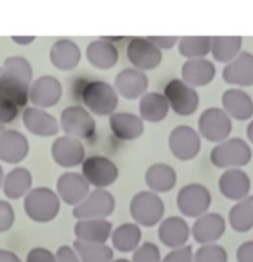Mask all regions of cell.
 Masks as SVG:
<instances>
[{
    "label": "cell",
    "mask_w": 253,
    "mask_h": 262,
    "mask_svg": "<svg viewBox=\"0 0 253 262\" xmlns=\"http://www.w3.org/2000/svg\"><path fill=\"white\" fill-rule=\"evenodd\" d=\"M33 75V68L28 59L22 56L8 57L0 72V93L17 108H22L29 102Z\"/></svg>",
    "instance_id": "1"
},
{
    "label": "cell",
    "mask_w": 253,
    "mask_h": 262,
    "mask_svg": "<svg viewBox=\"0 0 253 262\" xmlns=\"http://www.w3.org/2000/svg\"><path fill=\"white\" fill-rule=\"evenodd\" d=\"M80 95L86 110L100 117L112 116L118 107V92L114 86L106 81H87Z\"/></svg>",
    "instance_id": "2"
},
{
    "label": "cell",
    "mask_w": 253,
    "mask_h": 262,
    "mask_svg": "<svg viewBox=\"0 0 253 262\" xmlns=\"http://www.w3.org/2000/svg\"><path fill=\"white\" fill-rule=\"evenodd\" d=\"M211 163L221 169H234L245 167L252 159V149L245 139L228 138L212 148L210 153Z\"/></svg>",
    "instance_id": "3"
},
{
    "label": "cell",
    "mask_w": 253,
    "mask_h": 262,
    "mask_svg": "<svg viewBox=\"0 0 253 262\" xmlns=\"http://www.w3.org/2000/svg\"><path fill=\"white\" fill-rule=\"evenodd\" d=\"M26 215L36 223H49L57 216L60 211V199L51 189L35 188L26 194L24 200Z\"/></svg>",
    "instance_id": "4"
},
{
    "label": "cell",
    "mask_w": 253,
    "mask_h": 262,
    "mask_svg": "<svg viewBox=\"0 0 253 262\" xmlns=\"http://www.w3.org/2000/svg\"><path fill=\"white\" fill-rule=\"evenodd\" d=\"M163 95L167 98L170 110L182 117L194 115L199 108L200 97L196 89L189 86L181 78L169 81Z\"/></svg>",
    "instance_id": "5"
},
{
    "label": "cell",
    "mask_w": 253,
    "mask_h": 262,
    "mask_svg": "<svg viewBox=\"0 0 253 262\" xmlns=\"http://www.w3.org/2000/svg\"><path fill=\"white\" fill-rule=\"evenodd\" d=\"M199 135L212 143H222L228 139L232 132V119L227 113L219 107H210L200 115Z\"/></svg>",
    "instance_id": "6"
},
{
    "label": "cell",
    "mask_w": 253,
    "mask_h": 262,
    "mask_svg": "<svg viewBox=\"0 0 253 262\" xmlns=\"http://www.w3.org/2000/svg\"><path fill=\"white\" fill-rule=\"evenodd\" d=\"M60 127L66 136L77 139H89L96 133V121L91 113L84 107L75 106L66 107L61 112Z\"/></svg>",
    "instance_id": "7"
},
{
    "label": "cell",
    "mask_w": 253,
    "mask_h": 262,
    "mask_svg": "<svg viewBox=\"0 0 253 262\" xmlns=\"http://www.w3.org/2000/svg\"><path fill=\"white\" fill-rule=\"evenodd\" d=\"M168 143L171 154L182 162L196 158L201 149V138L199 132L186 124L177 126L171 130Z\"/></svg>",
    "instance_id": "8"
},
{
    "label": "cell",
    "mask_w": 253,
    "mask_h": 262,
    "mask_svg": "<svg viewBox=\"0 0 253 262\" xmlns=\"http://www.w3.org/2000/svg\"><path fill=\"white\" fill-rule=\"evenodd\" d=\"M130 214L136 224L143 226L156 225L164 215V204L155 193L141 191L130 202Z\"/></svg>",
    "instance_id": "9"
},
{
    "label": "cell",
    "mask_w": 253,
    "mask_h": 262,
    "mask_svg": "<svg viewBox=\"0 0 253 262\" xmlns=\"http://www.w3.org/2000/svg\"><path fill=\"white\" fill-rule=\"evenodd\" d=\"M82 176L89 185L104 189L118 179L119 170L114 162L103 156L87 157L82 163Z\"/></svg>",
    "instance_id": "10"
},
{
    "label": "cell",
    "mask_w": 253,
    "mask_h": 262,
    "mask_svg": "<svg viewBox=\"0 0 253 262\" xmlns=\"http://www.w3.org/2000/svg\"><path fill=\"white\" fill-rule=\"evenodd\" d=\"M126 54L133 68L143 72L156 69L163 60L162 50L148 37H132L127 45Z\"/></svg>",
    "instance_id": "11"
},
{
    "label": "cell",
    "mask_w": 253,
    "mask_h": 262,
    "mask_svg": "<svg viewBox=\"0 0 253 262\" xmlns=\"http://www.w3.org/2000/svg\"><path fill=\"white\" fill-rule=\"evenodd\" d=\"M114 198L104 189H95L82 203L74 209V216L78 220L106 219L114 210Z\"/></svg>",
    "instance_id": "12"
},
{
    "label": "cell",
    "mask_w": 253,
    "mask_h": 262,
    "mask_svg": "<svg viewBox=\"0 0 253 262\" xmlns=\"http://www.w3.org/2000/svg\"><path fill=\"white\" fill-rule=\"evenodd\" d=\"M176 204L179 210L186 216L200 217L210 208L211 194L206 186L193 183L179 191Z\"/></svg>",
    "instance_id": "13"
},
{
    "label": "cell",
    "mask_w": 253,
    "mask_h": 262,
    "mask_svg": "<svg viewBox=\"0 0 253 262\" xmlns=\"http://www.w3.org/2000/svg\"><path fill=\"white\" fill-rule=\"evenodd\" d=\"M62 93L63 89L60 80L51 75H43L31 83L29 101L37 108H51L61 101Z\"/></svg>",
    "instance_id": "14"
},
{
    "label": "cell",
    "mask_w": 253,
    "mask_h": 262,
    "mask_svg": "<svg viewBox=\"0 0 253 262\" xmlns=\"http://www.w3.org/2000/svg\"><path fill=\"white\" fill-rule=\"evenodd\" d=\"M51 156L55 163L62 168H74L82 164L86 159V149L80 139L74 137H57L51 147Z\"/></svg>",
    "instance_id": "15"
},
{
    "label": "cell",
    "mask_w": 253,
    "mask_h": 262,
    "mask_svg": "<svg viewBox=\"0 0 253 262\" xmlns=\"http://www.w3.org/2000/svg\"><path fill=\"white\" fill-rule=\"evenodd\" d=\"M30 145L28 138L15 129H4L0 133V161L8 164H19L28 157Z\"/></svg>",
    "instance_id": "16"
},
{
    "label": "cell",
    "mask_w": 253,
    "mask_h": 262,
    "mask_svg": "<svg viewBox=\"0 0 253 262\" xmlns=\"http://www.w3.org/2000/svg\"><path fill=\"white\" fill-rule=\"evenodd\" d=\"M114 89L119 96L127 100H136L147 93L149 78L145 72L134 68L124 69L114 78Z\"/></svg>",
    "instance_id": "17"
},
{
    "label": "cell",
    "mask_w": 253,
    "mask_h": 262,
    "mask_svg": "<svg viewBox=\"0 0 253 262\" xmlns=\"http://www.w3.org/2000/svg\"><path fill=\"white\" fill-rule=\"evenodd\" d=\"M22 123L29 132L42 138L55 137L60 130V122L56 117L48 111L34 106L24 110Z\"/></svg>",
    "instance_id": "18"
},
{
    "label": "cell",
    "mask_w": 253,
    "mask_h": 262,
    "mask_svg": "<svg viewBox=\"0 0 253 262\" xmlns=\"http://www.w3.org/2000/svg\"><path fill=\"white\" fill-rule=\"evenodd\" d=\"M222 78L232 86H253V55L251 52L241 51L236 59L223 68Z\"/></svg>",
    "instance_id": "19"
},
{
    "label": "cell",
    "mask_w": 253,
    "mask_h": 262,
    "mask_svg": "<svg viewBox=\"0 0 253 262\" xmlns=\"http://www.w3.org/2000/svg\"><path fill=\"white\" fill-rule=\"evenodd\" d=\"M57 193L60 198L68 205L77 206L88 196L89 184L82 174L68 171L63 173L57 179Z\"/></svg>",
    "instance_id": "20"
},
{
    "label": "cell",
    "mask_w": 253,
    "mask_h": 262,
    "mask_svg": "<svg viewBox=\"0 0 253 262\" xmlns=\"http://www.w3.org/2000/svg\"><path fill=\"white\" fill-rule=\"evenodd\" d=\"M109 127L116 138L126 142L135 141L144 133L143 119L129 112H114L109 116Z\"/></svg>",
    "instance_id": "21"
},
{
    "label": "cell",
    "mask_w": 253,
    "mask_h": 262,
    "mask_svg": "<svg viewBox=\"0 0 253 262\" xmlns=\"http://www.w3.org/2000/svg\"><path fill=\"white\" fill-rule=\"evenodd\" d=\"M222 110L236 121H248L253 117V100L242 89H229L223 92Z\"/></svg>",
    "instance_id": "22"
},
{
    "label": "cell",
    "mask_w": 253,
    "mask_h": 262,
    "mask_svg": "<svg viewBox=\"0 0 253 262\" xmlns=\"http://www.w3.org/2000/svg\"><path fill=\"white\" fill-rule=\"evenodd\" d=\"M86 57L93 68L98 70H109L117 65L119 51L116 43L104 37L93 40L86 49Z\"/></svg>",
    "instance_id": "23"
},
{
    "label": "cell",
    "mask_w": 253,
    "mask_h": 262,
    "mask_svg": "<svg viewBox=\"0 0 253 262\" xmlns=\"http://www.w3.org/2000/svg\"><path fill=\"white\" fill-rule=\"evenodd\" d=\"M215 76L216 68L208 59L186 60L181 68V80L194 89L208 86L214 81Z\"/></svg>",
    "instance_id": "24"
},
{
    "label": "cell",
    "mask_w": 253,
    "mask_h": 262,
    "mask_svg": "<svg viewBox=\"0 0 253 262\" xmlns=\"http://www.w3.org/2000/svg\"><path fill=\"white\" fill-rule=\"evenodd\" d=\"M225 230V219L216 212H209V214L201 215L194 223L193 236L196 243L208 245L219 240Z\"/></svg>",
    "instance_id": "25"
},
{
    "label": "cell",
    "mask_w": 253,
    "mask_h": 262,
    "mask_svg": "<svg viewBox=\"0 0 253 262\" xmlns=\"http://www.w3.org/2000/svg\"><path fill=\"white\" fill-rule=\"evenodd\" d=\"M219 188L222 195L231 200H243L251 189V180L243 170L227 169L220 177Z\"/></svg>",
    "instance_id": "26"
},
{
    "label": "cell",
    "mask_w": 253,
    "mask_h": 262,
    "mask_svg": "<svg viewBox=\"0 0 253 262\" xmlns=\"http://www.w3.org/2000/svg\"><path fill=\"white\" fill-rule=\"evenodd\" d=\"M81 49L70 39H60L52 45L50 61L52 65L61 71H72L81 61Z\"/></svg>",
    "instance_id": "27"
},
{
    "label": "cell",
    "mask_w": 253,
    "mask_h": 262,
    "mask_svg": "<svg viewBox=\"0 0 253 262\" xmlns=\"http://www.w3.org/2000/svg\"><path fill=\"white\" fill-rule=\"evenodd\" d=\"M112 234V224L106 219L78 220L75 235L78 241L88 244H104Z\"/></svg>",
    "instance_id": "28"
},
{
    "label": "cell",
    "mask_w": 253,
    "mask_h": 262,
    "mask_svg": "<svg viewBox=\"0 0 253 262\" xmlns=\"http://www.w3.org/2000/svg\"><path fill=\"white\" fill-rule=\"evenodd\" d=\"M190 236V229L184 219L179 216H170L159 226V238L165 246L175 250L185 246Z\"/></svg>",
    "instance_id": "29"
},
{
    "label": "cell",
    "mask_w": 253,
    "mask_h": 262,
    "mask_svg": "<svg viewBox=\"0 0 253 262\" xmlns=\"http://www.w3.org/2000/svg\"><path fill=\"white\" fill-rule=\"evenodd\" d=\"M169 103L163 93L147 92L139 101V115L143 121L159 123L168 117Z\"/></svg>",
    "instance_id": "30"
},
{
    "label": "cell",
    "mask_w": 253,
    "mask_h": 262,
    "mask_svg": "<svg viewBox=\"0 0 253 262\" xmlns=\"http://www.w3.org/2000/svg\"><path fill=\"white\" fill-rule=\"evenodd\" d=\"M176 180V171L165 163L152 164L145 171V183L155 193L170 191L175 186Z\"/></svg>",
    "instance_id": "31"
},
{
    "label": "cell",
    "mask_w": 253,
    "mask_h": 262,
    "mask_svg": "<svg viewBox=\"0 0 253 262\" xmlns=\"http://www.w3.org/2000/svg\"><path fill=\"white\" fill-rule=\"evenodd\" d=\"M33 177L26 168L17 167L10 170L3 180V191L9 199L16 200L30 191Z\"/></svg>",
    "instance_id": "32"
},
{
    "label": "cell",
    "mask_w": 253,
    "mask_h": 262,
    "mask_svg": "<svg viewBox=\"0 0 253 262\" xmlns=\"http://www.w3.org/2000/svg\"><path fill=\"white\" fill-rule=\"evenodd\" d=\"M241 36H214L211 37V55L214 60L221 63L234 61L241 54L242 49Z\"/></svg>",
    "instance_id": "33"
},
{
    "label": "cell",
    "mask_w": 253,
    "mask_h": 262,
    "mask_svg": "<svg viewBox=\"0 0 253 262\" xmlns=\"http://www.w3.org/2000/svg\"><path fill=\"white\" fill-rule=\"evenodd\" d=\"M142 238V231L135 224H123L112 234L113 246L121 252L135 251Z\"/></svg>",
    "instance_id": "34"
},
{
    "label": "cell",
    "mask_w": 253,
    "mask_h": 262,
    "mask_svg": "<svg viewBox=\"0 0 253 262\" xmlns=\"http://www.w3.org/2000/svg\"><path fill=\"white\" fill-rule=\"evenodd\" d=\"M177 49L181 56L188 60L205 59L211 52L210 36H184L180 37Z\"/></svg>",
    "instance_id": "35"
},
{
    "label": "cell",
    "mask_w": 253,
    "mask_h": 262,
    "mask_svg": "<svg viewBox=\"0 0 253 262\" xmlns=\"http://www.w3.org/2000/svg\"><path fill=\"white\" fill-rule=\"evenodd\" d=\"M229 224L237 232H246L253 228V196L245 198L231 209Z\"/></svg>",
    "instance_id": "36"
},
{
    "label": "cell",
    "mask_w": 253,
    "mask_h": 262,
    "mask_svg": "<svg viewBox=\"0 0 253 262\" xmlns=\"http://www.w3.org/2000/svg\"><path fill=\"white\" fill-rule=\"evenodd\" d=\"M75 251L81 262H112L113 251L104 244H88L76 240Z\"/></svg>",
    "instance_id": "37"
},
{
    "label": "cell",
    "mask_w": 253,
    "mask_h": 262,
    "mask_svg": "<svg viewBox=\"0 0 253 262\" xmlns=\"http://www.w3.org/2000/svg\"><path fill=\"white\" fill-rule=\"evenodd\" d=\"M194 262H227V252L222 246L208 244L194 254Z\"/></svg>",
    "instance_id": "38"
},
{
    "label": "cell",
    "mask_w": 253,
    "mask_h": 262,
    "mask_svg": "<svg viewBox=\"0 0 253 262\" xmlns=\"http://www.w3.org/2000/svg\"><path fill=\"white\" fill-rule=\"evenodd\" d=\"M133 262H160V251L153 243H145L133 254Z\"/></svg>",
    "instance_id": "39"
},
{
    "label": "cell",
    "mask_w": 253,
    "mask_h": 262,
    "mask_svg": "<svg viewBox=\"0 0 253 262\" xmlns=\"http://www.w3.org/2000/svg\"><path fill=\"white\" fill-rule=\"evenodd\" d=\"M19 110L10 100L0 93V126L11 123L15 121L19 115Z\"/></svg>",
    "instance_id": "40"
},
{
    "label": "cell",
    "mask_w": 253,
    "mask_h": 262,
    "mask_svg": "<svg viewBox=\"0 0 253 262\" xmlns=\"http://www.w3.org/2000/svg\"><path fill=\"white\" fill-rule=\"evenodd\" d=\"M15 221V212L13 206L8 202L0 200V232H5L11 229Z\"/></svg>",
    "instance_id": "41"
},
{
    "label": "cell",
    "mask_w": 253,
    "mask_h": 262,
    "mask_svg": "<svg viewBox=\"0 0 253 262\" xmlns=\"http://www.w3.org/2000/svg\"><path fill=\"white\" fill-rule=\"evenodd\" d=\"M162 262H194V252L191 246H182L173 250L165 256Z\"/></svg>",
    "instance_id": "42"
},
{
    "label": "cell",
    "mask_w": 253,
    "mask_h": 262,
    "mask_svg": "<svg viewBox=\"0 0 253 262\" xmlns=\"http://www.w3.org/2000/svg\"><path fill=\"white\" fill-rule=\"evenodd\" d=\"M26 262H57L56 255L43 247H35L26 256Z\"/></svg>",
    "instance_id": "43"
},
{
    "label": "cell",
    "mask_w": 253,
    "mask_h": 262,
    "mask_svg": "<svg viewBox=\"0 0 253 262\" xmlns=\"http://www.w3.org/2000/svg\"><path fill=\"white\" fill-rule=\"evenodd\" d=\"M148 39L152 41L159 50H170L175 48L179 42L180 37L177 36H148Z\"/></svg>",
    "instance_id": "44"
},
{
    "label": "cell",
    "mask_w": 253,
    "mask_h": 262,
    "mask_svg": "<svg viewBox=\"0 0 253 262\" xmlns=\"http://www.w3.org/2000/svg\"><path fill=\"white\" fill-rule=\"evenodd\" d=\"M57 262H81L80 257L70 246H61L56 252Z\"/></svg>",
    "instance_id": "45"
},
{
    "label": "cell",
    "mask_w": 253,
    "mask_h": 262,
    "mask_svg": "<svg viewBox=\"0 0 253 262\" xmlns=\"http://www.w3.org/2000/svg\"><path fill=\"white\" fill-rule=\"evenodd\" d=\"M238 262H253V241H247L238 247Z\"/></svg>",
    "instance_id": "46"
},
{
    "label": "cell",
    "mask_w": 253,
    "mask_h": 262,
    "mask_svg": "<svg viewBox=\"0 0 253 262\" xmlns=\"http://www.w3.org/2000/svg\"><path fill=\"white\" fill-rule=\"evenodd\" d=\"M0 262H21V260L14 252L0 249Z\"/></svg>",
    "instance_id": "47"
},
{
    "label": "cell",
    "mask_w": 253,
    "mask_h": 262,
    "mask_svg": "<svg viewBox=\"0 0 253 262\" xmlns=\"http://www.w3.org/2000/svg\"><path fill=\"white\" fill-rule=\"evenodd\" d=\"M11 40L20 46H28V45H30L31 42H34L35 40H36V37L35 36H13L11 37Z\"/></svg>",
    "instance_id": "48"
},
{
    "label": "cell",
    "mask_w": 253,
    "mask_h": 262,
    "mask_svg": "<svg viewBox=\"0 0 253 262\" xmlns=\"http://www.w3.org/2000/svg\"><path fill=\"white\" fill-rule=\"evenodd\" d=\"M246 135H247V138H248V141L253 144V119L251 122H249L248 126H247Z\"/></svg>",
    "instance_id": "49"
},
{
    "label": "cell",
    "mask_w": 253,
    "mask_h": 262,
    "mask_svg": "<svg viewBox=\"0 0 253 262\" xmlns=\"http://www.w3.org/2000/svg\"><path fill=\"white\" fill-rule=\"evenodd\" d=\"M4 170H3L2 165H0V188L3 186V180H4Z\"/></svg>",
    "instance_id": "50"
},
{
    "label": "cell",
    "mask_w": 253,
    "mask_h": 262,
    "mask_svg": "<svg viewBox=\"0 0 253 262\" xmlns=\"http://www.w3.org/2000/svg\"><path fill=\"white\" fill-rule=\"evenodd\" d=\"M113 262H130V261L126 260V258H118V260H116V261H113Z\"/></svg>",
    "instance_id": "51"
},
{
    "label": "cell",
    "mask_w": 253,
    "mask_h": 262,
    "mask_svg": "<svg viewBox=\"0 0 253 262\" xmlns=\"http://www.w3.org/2000/svg\"><path fill=\"white\" fill-rule=\"evenodd\" d=\"M5 129V128L4 127H3V126H0V133H2L3 132V130H4Z\"/></svg>",
    "instance_id": "52"
},
{
    "label": "cell",
    "mask_w": 253,
    "mask_h": 262,
    "mask_svg": "<svg viewBox=\"0 0 253 262\" xmlns=\"http://www.w3.org/2000/svg\"><path fill=\"white\" fill-rule=\"evenodd\" d=\"M0 72H2V68H0Z\"/></svg>",
    "instance_id": "53"
}]
</instances>
